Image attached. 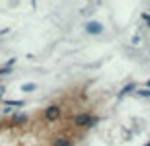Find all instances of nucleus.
<instances>
[{
    "mask_svg": "<svg viewBox=\"0 0 150 146\" xmlns=\"http://www.w3.org/2000/svg\"><path fill=\"white\" fill-rule=\"evenodd\" d=\"M97 117L95 115H91V113H78L76 117H74V125L76 128H95L97 125Z\"/></svg>",
    "mask_w": 150,
    "mask_h": 146,
    "instance_id": "obj_1",
    "label": "nucleus"
},
{
    "mask_svg": "<svg viewBox=\"0 0 150 146\" xmlns=\"http://www.w3.org/2000/svg\"><path fill=\"white\" fill-rule=\"evenodd\" d=\"M43 115H45V119H47V121H58V119H60V115H62V109H60L58 105H50V107H45Z\"/></svg>",
    "mask_w": 150,
    "mask_h": 146,
    "instance_id": "obj_2",
    "label": "nucleus"
},
{
    "mask_svg": "<svg viewBox=\"0 0 150 146\" xmlns=\"http://www.w3.org/2000/svg\"><path fill=\"white\" fill-rule=\"evenodd\" d=\"M84 31H86L88 35H101V33H103V25L97 23V21H88V23L84 25Z\"/></svg>",
    "mask_w": 150,
    "mask_h": 146,
    "instance_id": "obj_3",
    "label": "nucleus"
},
{
    "mask_svg": "<svg viewBox=\"0 0 150 146\" xmlns=\"http://www.w3.org/2000/svg\"><path fill=\"white\" fill-rule=\"evenodd\" d=\"M132 91H136V82H127V84L119 91V97H125V95H129Z\"/></svg>",
    "mask_w": 150,
    "mask_h": 146,
    "instance_id": "obj_4",
    "label": "nucleus"
},
{
    "mask_svg": "<svg viewBox=\"0 0 150 146\" xmlns=\"http://www.w3.org/2000/svg\"><path fill=\"white\" fill-rule=\"evenodd\" d=\"M27 121H29V117H27L25 113H15V115H13V123H17V125H19V123H27Z\"/></svg>",
    "mask_w": 150,
    "mask_h": 146,
    "instance_id": "obj_5",
    "label": "nucleus"
},
{
    "mask_svg": "<svg viewBox=\"0 0 150 146\" xmlns=\"http://www.w3.org/2000/svg\"><path fill=\"white\" fill-rule=\"evenodd\" d=\"M52 146H72V140L70 138H56L52 142Z\"/></svg>",
    "mask_w": 150,
    "mask_h": 146,
    "instance_id": "obj_6",
    "label": "nucleus"
},
{
    "mask_svg": "<svg viewBox=\"0 0 150 146\" xmlns=\"http://www.w3.org/2000/svg\"><path fill=\"white\" fill-rule=\"evenodd\" d=\"M4 105L6 107H19L21 109V107H25V101H21V99L19 101H4Z\"/></svg>",
    "mask_w": 150,
    "mask_h": 146,
    "instance_id": "obj_7",
    "label": "nucleus"
},
{
    "mask_svg": "<svg viewBox=\"0 0 150 146\" xmlns=\"http://www.w3.org/2000/svg\"><path fill=\"white\" fill-rule=\"evenodd\" d=\"M23 91H25V93L35 91V82H25V84H23Z\"/></svg>",
    "mask_w": 150,
    "mask_h": 146,
    "instance_id": "obj_8",
    "label": "nucleus"
},
{
    "mask_svg": "<svg viewBox=\"0 0 150 146\" xmlns=\"http://www.w3.org/2000/svg\"><path fill=\"white\" fill-rule=\"evenodd\" d=\"M136 93H138L140 97H144V99H146V97H150V89H140V91H136Z\"/></svg>",
    "mask_w": 150,
    "mask_h": 146,
    "instance_id": "obj_9",
    "label": "nucleus"
},
{
    "mask_svg": "<svg viewBox=\"0 0 150 146\" xmlns=\"http://www.w3.org/2000/svg\"><path fill=\"white\" fill-rule=\"evenodd\" d=\"M142 19H144V21L150 25V15H148V13H144V15H142Z\"/></svg>",
    "mask_w": 150,
    "mask_h": 146,
    "instance_id": "obj_10",
    "label": "nucleus"
},
{
    "mask_svg": "<svg viewBox=\"0 0 150 146\" xmlns=\"http://www.w3.org/2000/svg\"><path fill=\"white\" fill-rule=\"evenodd\" d=\"M4 93H6V89H4V86H0V97H2Z\"/></svg>",
    "mask_w": 150,
    "mask_h": 146,
    "instance_id": "obj_11",
    "label": "nucleus"
},
{
    "mask_svg": "<svg viewBox=\"0 0 150 146\" xmlns=\"http://www.w3.org/2000/svg\"><path fill=\"white\" fill-rule=\"evenodd\" d=\"M146 89H150V80H148V82H146Z\"/></svg>",
    "mask_w": 150,
    "mask_h": 146,
    "instance_id": "obj_12",
    "label": "nucleus"
},
{
    "mask_svg": "<svg viewBox=\"0 0 150 146\" xmlns=\"http://www.w3.org/2000/svg\"><path fill=\"white\" fill-rule=\"evenodd\" d=\"M0 111H2V107H0Z\"/></svg>",
    "mask_w": 150,
    "mask_h": 146,
    "instance_id": "obj_13",
    "label": "nucleus"
},
{
    "mask_svg": "<svg viewBox=\"0 0 150 146\" xmlns=\"http://www.w3.org/2000/svg\"><path fill=\"white\" fill-rule=\"evenodd\" d=\"M146 146H150V144H146Z\"/></svg>",
    "mask_w": 150,
    "mask_h": 146,
    "instance_id": "obj_14",
    "label": "nucleus"
}]
</instances>
